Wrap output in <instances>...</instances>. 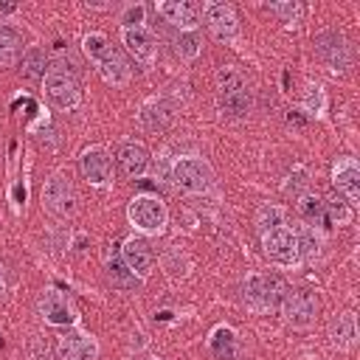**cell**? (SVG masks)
<instances>
[{
	"label": "cell",
	"instance_id": "4316f807",
	"mask_svg": "<svg viewBox=\"0 0 360 360\" xmlns=\"http://www.w3.org/2000/svg\"><path fill=\"white\" fill-rule=\"evenodd\" d=\"M82 48H84L87 59H90V62H96V65H98V62H101V59H104V56L112 51L110 39H107L104 34H98V31H96V34H84V39H82Z\"/></svg>",
	"mask_w": 360,
	"mask_h": 360
},
{
	"label": "cell",
	"instance_id": "f546056e",
	"mask_svg": "<svg viewBox=\"0 0 360 360\" xmlns=\"http://www.w3.org/2000/svg\"><path fill=\"white\" fill-rule=\"evenodd\" d=\"M301 107L309 112V115H323V107H326V98H323V90L318 84H309L307 87V96L301 101Z\"/></svg>",
	"mask_w": 360,
	"mask_h": 360
},
{
	"label": "cell",
	"instance_id": "1f68e13d",
	"mask_svg": "<svg viewBox=\"0 0 360 360\" xmlns=\"http://www.w3.org/2000/svg\"><path fill=\"white\" fill-rule=\"evenodd\" d=\"M270 11H273L276 17H281V22H295L298 14H301V6H298V3H273Z\"/></svg>",
	"mask_w": 360,
	"mask_h": 360
},
{
	"label": "cell",
	"instance_id": "44dd1931",
	"mask_svg": "<svg viewBox=\"0 0 360 360\" xmlns=\"http://www.w3.org/2000/svg\"><path fill=\"white\" fill-rule=\"evenodd\" d=\"M98 73H101V79L107 82V84H112V87H121V84H127L129 82V65L124 62V56L112 48L98 65Z\"/></svg>",
	"mask_w": 360,
	"mask_h": 360
},
{
	"label": "cell",
	"instance_id": "9c48e42d",
	"mask_svg": "<svg viewBox=\"0 0 360 360\" xmlns=\"http://www.w3.org/2000/svg\"><path fill=\"white\" fill-rule=\"evenodd\" d=\"M262 248H264V253H267L276 264L292 267V264L301 262V259H298V245H295V231H290L287 225L262 233Z\"/></svg>",
	"mask_w": 360,
	"mask_h": 360
},
{
	"label": "cell",
	"instance_id": "484cf974",
	"mask_svg": "<svg viewBox=\"0 0 360 360\" xmlns=\"http://www.w3.org/2000/svg\"><path fill=\"white\" fill-rule=\"evenodd\" d=\"M17 56H20V39H17V34L11 28L0 25V68L14 65Z\"/></svg>",
	"mask_w": 360,
	"mask_h": 360
},
{
	"label": "cell",
	"instance_id": "7a4b0ae2",
	"mask_svg": "<svg viewBox=\"0 0 360 360\" xmlns=\"http://www.w3.org/2000/svg\"><path fill=\"white\" fill-rule=\"evenodd\" d=\"M245 290V304L256 312H270V309H278L284 295H287V284L281 276H264V273H253L245 278L242 284Z\"/></svg>",
	"mask_w": 360,
	"mask_h": 360
},
{
	"label": "cell",
	"instance_id": "5b68a950",
	"mask_svg": "<svg viewBox=\"0 0 360 360\" xmlns=\"http://www.w3.org/2000/svg\"><path fill=\"white\" fill-rule=\"evenodd\" d=\"M172 180L186 194H205L214 186V172H211L208 160H202L197 155H186V158H177L174 160Z\"/></svg>",
	"mask_w": 360,
	"mask_h": 360
},
{
	"label": "cell",
	"instance_id": "3957f363",
	"mask_svg": "<svg viewBox=\"0 0 360 360\" xmlns=\"http://www.w3.org/2000/svg\"><path fill=\"white\" fill-rule=\"evenodd\" d=\"M127 217H129V225L141 233H149V236H158L166 231V222H169V211H166V202L155 194H135L129 200V208H127Z\"/></svg>",
	"mask_w": 360,
	"mask_h": 360
},
{
	"label": "cell",
	"instance_id": "8992f818",
	"mask_svg": "<svg viewBox=\"0 0 360 360\" xmlns=\"http://www.w3.org/2000/svg\"><path fill=\"white\" fill-rule=\"evenodd\" d=\"M281 318L287 326L292 329H307L312 326V321L318 318V309H321V301L312 290L307 287H298V290H287L284 301H281Z\"/></svg>",
	"mask_w": 360,
	"mask_h": 360
},
{
	"label": "cell",
	"instance_id": "836d02e7",
	"mask_svg": "<svg viewBox=\"0 0 360 360\" xmlns=\"http://www.w3.org/2000/svg\"><path fill=\"white\" fill-rule=\"evenodd\" d=\"M0 290H3V267H0Z\"/></svg>",
	"mask_w": 360,
	"mask_h": 360
},
{
	"label": "cell",
	"instance_id": "d4e9b609",
	"mask_svg": "<svg viewBox=\"0 0 360 360\" xmlns=\"http://www.w3.org/2000/svg\"><path fill=\"white\" fill-rule=\"evenodd\" d=\"M284 219H287V214H284L281 205L264 202V205H259V211H256V228H259L262 233H267V231H273V228H281Z\"/></svg>",
	"mask_w": 360,
	"mask_h": 360
},
{
	"label": "cell",
	"instance_id": "7c38bea8",
	"mask_svg": "<svg viewBox=\"0 0 360 360\" xmlns=\"http://www.w3.org/2000/svg\"><path fill=\"white\" fill-rule=\"evenodd\" d=\"M79 169L90 186H107L112 177V158L104 146H87L79 158Z\"/></svg>",
	"mask_w": 360,
	"mask_h": 360
},
{
	"label": "cell",
	"instance_id": "8fae6325",
	"mask_svg": "<svg viewBox=\"0 0 360 360\" xmlns=\"http://www.w3.org/2000/svg\"><path fill=\"white\" fill-rule=\"evenodd\" d=\"M315 51H318V56L329 65V70H335V73L346 70L349 62H352L349 42H346V37L338 34V31H323V34H318V39H315Z\"/></svg>",
	"mask_w": 360,
	"mask_h": 360
},
{
	"label": "cell",
	"instance_id": "6da1fadb",
	"mask_svg": "<svg viewBox=\"0 0 360 360\" xmlns=\"http://www.w3.org/2000/svg\"><path fill=\"white\" fill-rule=\"evenodd\" d=\"M217 107L228 118H248L253 110V90L248 79L231 65L217 70Z\"/></svg>",
	"mask_w": 360,
	"mask_h": 360
},
{
	"label": "cell",
	"instance_id": "5bb4252c",
	"mask_svg": "<svg viewBox=\"0 0 360 360\" xmlns=\"http://www.w3.org/2000/svg\"><path fill=\"white\" fill-rule=\"evenodd\" d=\"M39 315L53 323V326H73L79 321L73 304L68 301V295H62L59 290H45L39 295Z\"/></svg>",
	"mask_w": 360,
	"mask_h": 360
},
{
	"label": "cell",
	"instance_id": "83f0119b",
	"mask_svg": "<svg viewBox=\"0 0 360 360\" xmlns=\"http://www.w3.org/2000/svg\"><path fill=\"white\" fill-rule=\"evenodd\" d=\"M174 48L183 59H194L200 53V37L194 31H180V37L174 39Z\"/></svg>",
	"mask_w": 360,
	"mask_h": 360
},
{
	"label": "cell",
	"instance_id": "ba28073f",
	"mask_svg": "<svg viewBox=\"0 0 360 360\" xmlns=\"http://www.w3.org/2000/svg\"><path fill=\"white\" fill-rule=\"evenodd\" d=\"M200 14H202V20H205V25H208V31H211L214 39H219V42H233V39L239 37V20H236L233 6L211 0V3L202 6Z\"/></svg>",
	"mask_w": 360,
	"mask_h": 360
},
{
	"label": "cell",
	"instance_id": "603a6c76",
	"mask_svg": "<svg viewBox=\"0 0 360 360\" xmlns=\"http://www.w3.org/2000/svg\"><path fill=\"white\" fill-rule=\"evenodd\" d=\"M107 278H110V284H112L115 290H124V292H132V290L141 284V278L121 262V256H112V259H110V264H107Z\"/></svg>",
	"mask_w": 360,
	"mask_h": 360
},
{
	"label": "cell",
	"instance_id": "4dcf8cb0",
	"mask_svg": "<svg viewBox=\"0 0 360 360\" xmlns=\"http://www.w3.org/2000/svg\"><path fill=\"white\" fill-rule=\"evenodd\" d=\"M143 17H146V8H143L141 3H129V6L121 11V28L143 25Z\"/></svg>",
	"mask_w": 360,
	"mask_h": 360
},
{
	"label": "cell",
	"instance_id": "277c9868",
	"mask_svg": "<svg viewBox=\"0 0 360 360\" xmlns=\"http://www.w3.org/2000/svg\"><path fill=\"white\" fill-rule=\"evenodd\" d=\"M42 90H45V98L51 101V107H56L62 112L76 110L82 104V87H79L76 76L65 68H48L42 76Z\"/></svg>",
	"mask_w": 360,
	"mask_h": 360
},
{
	"label": "cell",
	"instance_id": "d6a6232c",
	"mask_svg": "<svg viewBox=\"0 0 360 360\" xmlns=\"http://www.w3.org/2000/svg\"><path fill=\"white\" fill-rule=\"evenodd\" d=\"M14 8H17V6H0V11H3V14H11Z\"/></svg>",
	"mask_w": 360,
	"mask_h": 360
},
{
	"label": "cell",
	"instance_id": "e0dca14e",
	"mask_svg": "<svg viewBox=\"0 0 360 360\" xmlns=\"http://www.w3.org/2000/svg\"><path fill=\"white\" fill-rule=\"evenodd\" d=\"M115 160L121 166V172L127 177H143L146 169H149V149L141 143V141H121L118 143V152H115Z\"/></svg>",
	"mask_w": 360,
	"mask_h": 360
},
{
	"label": "cell",
	"instance_id": "d6986e66",
	"mask_svg": "<svg viewBox=\"0 0 360 360\" xmlns=\"http://www.w3.org/2000/svg\"><path fill=\"white\" fill-rule=\"evenodd\" d=\"M174 118V110L163 101V98H149L141 110H138V121L146 132H163Z\"/></svg>",
	"mask_w": 360,
	"mask_h": 360
},
{
	"label": "cell",
	"instance_id": "9a60e30c",
	"mask_svg": "<svg viewBox=\"0 0 360 360\" xmlns=\"http://www.w3.org/2000/svg\"><path fill=\"white\" fill-rule=\"evenodd\" d=\"M200 11H202V6H197L191 0H160L158 3V14L180 31H194L200 22Z\"/></svg>",
	"mask_w": 360,
	"mask_h": 360
},
{
	"label": "cell",
	"instance_id": "f1b7e54d",
	"mask_svg": "<svg viewBox=\"0 0 360 360\" xmlns=\"http://www.w3.org/2000/svg\"><path fill=\"white\" fill-rule=\"evenodd\" d=\"M22 65H25V76H31V79L45 76V51H39V48H28Z\"/></svg>",
	"mask_w": 360,
	"mask_h": 360
},
{
	"label": "cell",
	"instance_id": "7402d4cb",
	"mask_svg": "<svg viewBox=\"0 0 360 360\" xmlns=\"http://www.w3.org/2000/svg\"><path fill=\"white\" fill-rule=\"evenodd\" d=\"M295 245H298V259L315 262L321 256V250H323V236L312 225H304L301 231H295Z\"/></svg>",
	"mask_w": 360,
	"mask_h": 360
},
{
	"label": "cell",
	"instance_id": "2e32d148",
	"mask_svg": "<svg viewBox=\"0 0 360 360\" xmlns=\"http://www.w3.org/2000/svg\"><path fill=\"white\" fill-rule=\"evenodd\" d=\"M332 183L338 186V191L346 197L349 205H357L360 200V169L354 158H338V163L332 166Z\"/></svg>",
	"mask_w": 360,
	"mask_h": 360
},
{
	"label": "cell",
	"instance_id": "30bf717a",
	"mask_svg": "<svg viewBox=\"0 0 360 360\" xmlns=\"http://www.w3.org/2000/svg\"><path fill=\"white\" fill-rule=\"evenodd\" d=\"M121 42H124L127 53H129L138 65H143V68H149V65L158 59V39H155V34H152L146 25L121 28Z\"/></svg>",
	"mask_w": 360,
	"mask_h": 360
},
{
	"label": "cell",
	"instance_id": "4fadbf2b",
	"mask_svg": "<svg viewBox=\"0 0 360 360\" xmlns=\"http://www.w3.org/2000/svg\"><path fill=\"white\" fill-rule=\"evenodd\" d=\"M56 357L59 360H96L98 357V343L87 332L70 329L56 340Z\"/></svg>",
	"mask_w": 360,
	"mask_h": 360
},
{
	"label": "cell",
	"instance_id": "ffe728a7",
	"mask_svg": "<svg viewBox=\"0 0 360 360\" xmlns=\"http://www.w3.org/2000/svg\"><path fill=\"white\" fill-rule=\"evenodd\" d=\"M329 340H332V346H338L343 352L354 349V343H357V318H354V312H340V315L332 318Z\"/></svg>",
	"mask_w": 360,
	"mask_h": 360
},
{
	"label": "cell",
	"instance_id": "ac0fdd59",
	"mask_svg": "<svg viewBox=\"0 0 360 360\" xmlns=\"http://www.w3.org/2000/svg\"><path fill=\"white\" fill-rule=\"evenodd\" d=\"M121 262L138 276V278H146L149 270H152V250L143 239L138 236H129L124 245H121Z\"/></svg>",
	"mask_w": 360,
	"mask_h": 360
},
{
	"label": "cell",
	"instance_id": "52a82bcc",
	"mask_svg": "<svg viewBox=\"0 0 360 360\" xmlns=\"http://www.w3.org/2000/svg\"><path fill=\"white\" fill-rule=\"evenodd\" d=\"M42 205H45L51 214H56V217H70V214L76 211V191H73V183H70L65 174L53 172V174L45 180V186H42Z\"/></svg>",
	"mask_w": 360,
	"mask_h": 360
},
{
	"label": "cell",
	"instance_id": "cb8c5ba5",
	"mask_svg": "<svg viewBox=\"0 0 360 360\" xmlns=\"http://www.w3.org/2000/svg\"><path fill=\"white\" fill-rule=\"evenodd\" d=\"M208 346H211V352H214L219 360H231L233 346H236L233 329H231V326H217V329L211 332V338H208Z\"/></svg>",
	"mask_w": 360,
	"mask_h": 360
}]
</instances>
